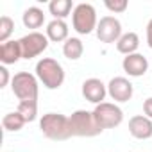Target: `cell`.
<instances>
[{
	"mask_svg": "<svg viewBox=\"0 0 152 152\" xmlns=\"http://www.w3.org/2000/svg\"><path fill=\"white\" fill-rule=\"evenodd\" d=\"M68 118H70V132H72V136L93 138V136H99L102 132V129L99 127V124H97V120L93 116V111L77 109Z\"/></svg>",
	"mask_w": 152,
	"mask_h": 152,
	"instance_id": "3957f363",
	"label": "cell"
},
{
	"mask_svg": "<svg viewBox=\"0 0 152 152\" xmlns=\"http://www.w3.org/2000/svg\"><path fill=\"white\" fill-rule=\"evenodd\" d=\"M93 116L99 124V127L104 129H115L124 122V111L115 104V102H102L95 106Z\"/></svg>",
	"mask_w": 152,
	"mask_h": 152,
	"instance_id": "8992f818",
	"label": "cell"
},
{
	"mask_svg": "<svg viewBox=\"0 0 152 152\" xmlns=\"http://www.w3.org/2000/svg\"><path fill=\"white\" fill-rule=\"evenodd\" d=\"M48 38L43 32H29L23 38H20V47H22V56L23 59H32L43 54L48 48Z\"/></svg>",
	"mask_w": 152,
	"mask_h": 152,
	"instance_id": "52a82bcc",
	"label": "cell"
},
{
	"mask_svg": "<svg viewBox=\"0 0 152 152\" xmlns=\"http://www.w3.org/2000/svg\"><path fill=\"white\" fill-rule=\"evenodd\" d=\"M39 129L48 140L63 141L72 138L70 132V118L61 113H47L39 120Z\"/></svg>",
	"mask_w": 152,
	"mask_h": 152,
	"instance_id": "7a4b0ae2",
	"label": "cell"
},
{
	"mask_svg": "<svg viewBox=\"0 0 152 152\" xmlns=\"http://www.w3.org/2000/svg\"><path fill=\"white\" fill-rule=\"evenodd\" d=\"M9 81H13V77L9 75V70L2 64L0 66V88H6L9 84Z\"/></svg>",
	"mask_w": 152,
	"mask_h": 152,
	"instance_id": "603a6c76",
	"label": "cell"
},
{
	"mask_svg": "<svg viewBox=\"0 0 152 152\" xmlns=\"http://www.w3.org/2000/svg\"><path fill=\"white\" fill-rule=\"evenodd\" d=\"M13 31H15V22H13V18H9V16H2V18H0V43L9 41Z\"/></svg>",
	"mask_w": 152,
	"mask_h": 152,
	"instance_id": "44dd1931",
	"label": "cell"
},
{
	"mask_svg": "<svg viewBox=\"0 0 152 152\" xmlns=\"http://www.w3.org/2000/svg\"><path fill=\"white\" fill-rule=\"evenodd\" d=\"M134 88L132 83L125 77H113L107 84V95L115 100V102H129L132 99Z\"/></svg>",
	"mask_w": 152,
	"mask_h": 152,
	"instance_id": "9c48e42d",
	"label": "cell"
},
{
	"mask_svg": "<svg viewBox=\"0 0 152 152\" xmlns=\"http://www.w3.org/2000/svg\"><path fill=\"white\" fill-rule=\"evenodd\" d=\"M138 47H140V36L136 32H124L122 38L116 41V50L124 56L136 54Z\"/></svg>",
	"mask_w": 152,
	"mask_h": 152,
	"instance_id": "9a60e30c",
	"label": "cell"
},
{
	"mask_svg": "<svg viewBox=\"0 0 152 152\" xmlns=\"http://www.w3.org/2000/svg\"><path fill=\"white\" fill-rule=\"evenodd\" d=\"M20 59H23L22 47H20V39H9V41H6V43L0 45V61H2L4 66L15 64Z\"/></svg>",
	"mask_w": 152,
	"mask_h": 152,
	"instance_id": "4fadbf2b",
	"label": "cell"
},
{
	"mask_svg": "<svg viewBox=\"0 0 152 152\" xmlns=\"http://www.w3.org/2000/svg\"><path fill=\"white\" fill-rule=\"evenodd\" d=\"M122 68L129 77H141V75H145L147 70H148V61H147V57L143 54L136 52V54H131V56L124 57Z\"/></svg>",
	"mask_w": 152,
	"mask_h": 152,
	"instance_id": "8fae6325",
	"label": "cell"
},
{
	"mask_svg": "<svg viewBox=\"0 0 152 152\" xmlns=\"http://www.w3.org/2000/svg\"><path fill=\"white\" fill-rule=\"evenodd\" d=\"M63 54L66 59L70 61H77L83 57L84 54V45L79 38H68L64 43H63Z\"/></svg>",
	"mask_w": 152,
	"mask_h": 152,
	"instance_id": "ac0fdd59",
	"label": "cell"
},
{
	"mask_svg": "<svg viewBox=\"0 0 152 152\" xmlns=\"http://www.w3.org/2000/svg\"><path fill=\"white\" fill-rule=\"evenodd\" d=\"M147 45L152 48V18L147 23Z\"/></svg>",
	"mask_w": 152,
	"mask_h": 152,
	"instance_id": "d4e9b609",
	"label": "cell"
},
{
	"mask_svg": "<svg viewBox=\"0 0 152 152\" xmlns=\"http://www.w3.org/2000/svg\"><path fill=\"white\" fill-rule=\"evenodd\" d=\"M143 113H145V116H148L152 120V97H148L143 102Z\"/></svg>",
	"mask_w": 152,
	"mask_h": 152,
	"instance_id": "cb8c5ba5",
	"label": "cell"
},
{
	"mask_svg": "<svg viewBox=\"0 0 152 152\" xmlns=\"http://www.w3.org/2000/svg\"><path fill=\"white\" fill-rule=\"evenodd\" d=\"M104 6H106L111 13L120 15V13H124V11L129 7V2H127V0H106Z\"/></svg>",
	"mask_w": 152,
	"mask_h": 152,
	"instance_id": "7402d4cb",
	"label": "cell"
},
{
	"mask_svg": "<svg viewBox=\"0 0 152 152\" xmlns=\"http://www.w3.org/2000/svg\"><path fill=\"white\" fill-rule=\"evenodd\" d=\"M25 124H27V122L22 118V115H20L18 111L7 113V115H4V118H2V127H4L6 132H18V131L23 129Z\"/></svg>",
	"mask_w": 152,
	"mask_h": 152,
	"instance_id": "d6986e66",
	"label": "cell"
},
{
	"mask_svg": "<svg viewBox=\"0 0 152 152\" xmlns=\"http://www.w3.org/2000/svg\"><path fill=\"white\" fill-rule=\"evenodd\" d=\"M68 23L64 20H52L47 23V38L54 43H64L70 36H68Z\"/></svg>",
	"mask_w": 152,
	"mask_h": 152,
	"instance_id": "5bb4252c",
	"label": "cell"
},
{
	"mask_svg": "<svg viewBox=\"0 0 152 152\" xmlns=\"http://www.w3.org/2000/svg\"><path fill=\"white\" fill-rule=\"evenodd\" d=\"M129 132L136 140L152 138V120L145 115H136L129 120Z\"/></svg>",
	"mask_w": 152,
	"mask_h": 152,
	"instance_id": "7c38bea8",
	"label": "cell"
},
{
	"mask_svg": "<svg viewBox=\"0 0 152 152\" xmlns=\"http://www.w3.org/2000/svg\"><path fill=\"white\" fill-rule=\"evenodd\" d=\"M36 77L47 90H59L64 83V68L52 57H43L36 63Z\"/></svg>",
	"mask_w": 152,
	"mask_h": 152,
	"instance_id": "6da1fadb",
	"label": "cell"
},
{
	"mask_svg": "<svg viewBox=\"0 0 152 152\" xmlns=\"http://www.w3.org/2000/svg\"><path fill=\"white\" fill-rule=\"evenodd\" d=\"M73 2L72 0H52L48 4V11L54 16V20H64L66 16H70V13H73Z\"/></svg>",
	"mask_w": 152,
	"mask_h": 152,
	"instance_id": "e0dca14e",
	"label": "cell"
},
{
	"mask_svg": "<svg viewBox=\"0 0 152 152\" xmlns=\"http://www.w3.org/2000/svg\"><path fill=\"white\" fill-rule=\"evenodd\" d=\"M16 111L22 115V118L25 122H34L36 116H38V100H25V102H20Z\"/></svg>",
	"mask_w": 152,
	"mask_h": 152,
	"instance_id": "ffe728a7",
	"label": "cell"
},
{
	"mask_svg": "<svg viewBox=\"0 0 152 152\" xmlns=\"http://www.w3.org/2000/svg\"><path fill=\"white\" fill-rule=\"evenodd\" d=\"M72 25H73V31L77 34H91L93 31H97V25H99V20H97V11L91 4H77L73 7V13H72Z\"/></svg>",
	"mask_w": 152,
	"mask_h": 152,
	"instance_id": "277c9868",
	"label": "cell"
},
{
	"mask_svg": "<svg viewBox=\"0 0 152 152\" xmlns=\"http://www.w3.org/2000/svg\"><path fill=\"white\" fill-rule=\"evenodd\" d=\"M11 90L15 93V97L20 102L25 100H38V93H39V86H38V77L29 72H18L13 75L11 81Z\"/></svg>",
	"mask_w": 152,
	"mask_h": 152,
	"instance_id": "5b68a950",
	"label": "cell"
},
{
	"mask_svg": "<svg viewBox=\"0 0 152 152\" xmlns=\"http://www.w3.org/2000/svg\"><path fill=\"white\" fill-rule=\"evenodd\" d=\"M83 97H84L88 102L99 106V104H102V102L106 100V97H107V84H104V83H102L100 79H97V77H90V79H86V81L83 83Z\"/></svg>",
	"mask_w": 152,
	"mask_h": 152,
	"instance_id": "30bf717a",
	"label": "cell"
},
{
	"mask_svg": "<svg viewBox=\"0 0 152 152\" xmlns=\"http://www.w3.org/2000/svg\"><path fill=\"white\" fill-rule=\"evenodd\" d=\"M22 22H23V25L27 29H32V32H36V29H39L45 23V15H43V11L39 7L32 6V7H29V9L23 11Z\"/></svg>",
	"mask_w": 152,
	"mask_h": 152,
	"instance_id": "2e32d148",
	"label": "cell"
},
{
	"mask_svg": "<svg viewBox=\"0 0 152 152\" xmlns=\"http://www.w3.org/2000/svg\"><path fill=\"white\" fill-rule=\"evenodd\" d=\"M97 38L102 41V43H116L120 38H122V23L118 18L107 15V16H102L99 20V25H97Z\"/></svg>",
	"mask_w": 152,
	"mask_h": 152,
	"instance_id": "ba28073f",
	"label": "cell"
}]
</instances>
